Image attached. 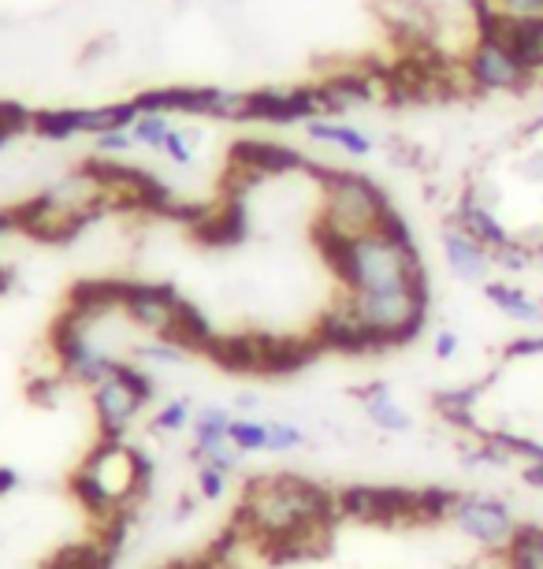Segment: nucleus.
I'll return each mask as SVG.
<instances>
[{
    "mask_svg": "<svg viewBox=\"0 0 543 569\" xmlns=\"http://www.w3.org/2000/svg\"><path fill=\"white\" fill-rule=\"evenodd\" d=\"M316 246L343 279L346 295H406L429 291V268L421 261L418 242H395L391 234L372 231L361 239L316 228Z\"/></svg>",
    "mask_w": 543,
    "mask_h": 569,
    "instance_id": "obj_1",
    "label": "nucleus"
},
{
    "mask_svg": "<svg viewBox=\"0 0 543 569\" xmlns=\"http://www.w3.org/2000/svg\"><path fill=\"white\" fill-rule=\"evenodd\" d=\"M335 510V496H328L321 485L294 477V472H275V477H261L247 488L239 518L261 540L283 547V551H298L309 536H316L332 521Z\"/></svg>",
    "mask_w": 543,
    "mask_h": 569,
    "instance_id": "obj_2",
    "label": "nucleus"
},
{
    "mask_svg": "<svg viewBox=\"0 0 543 569\" xmlns=\"http://www.w3.org/2000/svg\"><path fill=\"white\" fill-rule=\"evenodd\" d=\"M309 176L321 179L324 187V212L316 220V228L339 234V239H361V234L380 231L383 217L391 209V198L383 194L376 179L361 176V171L346 168H328V164H309Z\"/></svg>",
    "mask_w": 543,
    "mask_h": 569,
    "instance_id": "obj_3",
    "label": "nucleus"
},
{
    "mask_svg": "<svg viewBox=\"0 0 543 569\" xmlns=\"http://www.w3.org/2000/svg\"><path fill=\"white\" fill-rule=\"evenodd\" d=\"M465 82L476 93H525L536 82V71L525 68L503 41L476 38L470 57H465Z\"/></svg>",
    "mask_w": 543,
    "mask_h": 569,
    "instance_id": "obj_4",
    "label": "nucleus"
},
{
    "mask_svg": "<svg viewBox=\"0 0 543 569\" xmlns=\"http://www.w3.org/2000/svg\"><path fill=\"white\" fill-rule=\"evenodd\" d=\"M446 518L484 547H506L517 532L514 510L495 496H454L451 507H446Z\"/></svg>",
    "mask_w": 543,
    "mask_h": 569,
    "instance_id": "obj_5",
    "label": "nucleus"
},
{
    "mask_svg": "<svg viewBox=\"0 0 543 569\" xmlns=\"http://www.w3.org/2000/svg\"><path fill=\"white\" fill-rule=\"evenodd\" d=\"M376 16L402 52L435 49V8L429 0H376Z\"/></svg>",
    "mask_w": 543,
    "mask_h": 569,
    "instance_id": "obj_6",
    "label": "nucleus"
},
{
    "mask_svg": "<svg viewBox=\"0 0 543 569\" xmlns=\"http://www.w3.org/2000/svg\"><path fill=\"white\" fill-rule=\"evenodd\" d=\"M324 116V101L316 86H298V90H253L250 93V120L264 123H309Z\"/></svg>",
    "mask_w": 543,
    "mask_h": 569,
    "instance_id": "obj_7",
    "label": "nucleus"
},
{
    "mask_svg": "<svg viewBox=\"0 0 543 569\" xmlns=\"http://www.w3.org/2000/svg\"><path fill=\"white\" fill-rule=\"evenodd\" d=\"M179 306H183V295H179L172 283H138V279H131L127 298H123V313L131 317L134 325H142L145 331H153L157 339L168 336Z\"/></svg>",
    "mask_w": 543,
    "mask_h": 569,
    "instance_id": "obj_8",
    "label": "nucleus"
},
{
    "mask_svg": "<svg viewBox=\"0 0 543 569\" xmlns=\"http://www.w3.org/2000/svg\"><path fill=\"white\" fill-rule=\"evenodd\" d=\"M231 164L247 168L258 179H264V176H286V171H309L313 160H309L305 153H298V149H291V146H283V142L247 138V142L231 146Z\"/></svg>",
    "mask_w": 543,
    "mask_h": 569,
    "instance_id": "obj_9",
    "label": "nucleus"
},
{
    "mask_svg": "<svg viewBox=\"0 0 543 569\" xmlns=\"http://www.w3.org/2000/svg\"><path fill=\"white\" fill-rule=\"evenodd\" d=\"M440 246H443L446 268H451L462 283H487V276H492V268H495L492 250H487V246L476 242L473 234H465L454 220L443 228Z\"/></svg>",
    "mask_w": 543,
    "mask_h": 569,
    "instance_id": "obj_10",
    "label": "nucleus"
},
{
    "mask_svg": "<svg viewBox=\"0 0 543 569\" xmlns=\"http://www.w3.org/2000/svg\"><path fill=\"white\" fill-rule=\"evenodd\" d=\"M145 410V402L134 391H127L120 380H101L93 388V413H98V432L101 439H123L127 428L138 421V413Z\"/></svg>",
    "mask_w": 543,
    "mask_h": 569,
    "instance_id": "obj_11",
    "label": "nucleus"
},
{
    "mask_svg": "<svg viewBox=\"0 0 543 569\" xmlns=\"http://www.w3.org/2000/svg\"><path fill=\"white\" fill-rule=\"evenodd\" d=\"M454 223L462 228L465 234H473L476 242L487 246V250H499V246L514 242V234L503 228V220L495 217V206H487V201L476 194L473 187H465L462 194L454 201Z\"/></svg>",
    "mask_w": 543,
    "mask_h": 569,
    "instance_id": "obj_12",
    "label": "nucleus"
},
{
    "mask_svg": "<svg viewBox=\"0 0 543 569\" xmlns=\"http://www.w3.org/2000/svg\"><path fill=\"white\" fill-rule=\"evenodd\" d=\"M127 287H131V279H82V283L71 287L68 309H74V313L93 325V320L112 313V309H123Z\"/></svg>",
    "mask_w": 543,
    "mask_h": 569,
    "instance_id": "obj_13",
    "label": "nucleus"
},
{
    "mask_svg": "<svg viewBox=\"0 0 543 569\" xmlns=\"http://www.w3.org/2000/svg\"><path fill=\"white\" fill-rule=\"evenodd\" d=\"M250 223H247V206L242 201H223L220 209H205V217L194 223L198 242L205 246H239L247 239Z\"/></svg>",
    "mask_w": 543,
    "mask_h": 569,
    "instance_id": "obj_14",
    "label": "nucleus"
},
{
    "mask_svg": "<svg viewBox=\"0 0 543 569\" xmlns=\"http://www.w3.org/2000/svg\"><path fill=\"white\" fill-rule=\"evenodd\" d=\"M358 399H361V410H365V417H369V425L380 428V432L402 436V432H410V428H413V417L406 413V406H402L395 395H391V388L383 380L369 383V388L361 391Z\"/></svg>",
    "mask_w": 543,
    "mask_h": 569,
    "instance_id": "obj_15",
    "label": "nucleus"
},
{
    "mask_svg": "<svg viewBox=\"0 0 543 569\" xmlns=\"http://www.w3.org/2000/svg\"><path fill=\"white\" fill-rule=\"evenodd\" d=\"M481 291L487 302L503 317L514 320V325H543V302H536V298L529 291H521V287L503 283V279H487V283H481Z\"/></svg>",
    "mask_w": 543,
    "mask_h": 569,
    "instance_id": "obj_16",
    "label": "nucleus"
},
{
    "mask_svg": "<svg viewBox=\"0 0 543 569\" xmlns=\"http://www.w3.org/2000/svg\"><path fill=\"white\" fill-rule=\"evenodd\" d=\"M115 551L109 543H68L49 558L41 569H112Z\"/></svg>",
    "mask_w": 543,
    "mask_h": 569,
    "instance_id": "obj_17",
    "label": "nucleus"
},
{
    "mask_svg": "<svg viewBox=\"0 0 543 569\" xmlns=\"http://www.w3.org/2000/svg\"><path fill=\"white\" fill-rule=\"evenodd\" d=\"M305 134L313 142H324V146H339L346 149L350 157H369L372 153V138L361 134L358 127H346V123H328V120H309Z\"/></svg>",
    "mask_w": 543,
    "mask_h": 569,
    "instance_id": "obj_18",
    "label": "nucleus"
},
{
    "mask_svg": "<svg viewBox=\"0 0 543 569\" xmlns=\"http://www.w3.org/2000/svg\"><path fill=\"white\" fill-rule=\"evenodd\" d=\"M506 569H543V529L540 525H517L514 540L503 547Z\"/></svg>",
    "mask_w": 543,
    "mask_h": 569,
    "instance_id": "obj_19",
    "label": "nucleus"
},
{
    "mask_svg": "<svg viewBox=\"0 0 543 569\" xmlns=\"http://www.w3.org/2000/svg\"><path fill=\"white\" fill-rule=\"evenodd\" d=\"M138 104L120 101V104H101V109H82V131L87 134H109V131H131L138 120Z\"/></svg>",
    "mask_w": 543,
    "mask_h": 569,
    "instance_id": "obj_20",
    "label": "nucleus"
},
{
    "mask_svg": "<svg viewBox=\"0 0 543 569\" xmlns=\"http://www.w3.org/2000/svg\"><path fill=\"white\" fill-rule=\"evenodd\" d=\"M34 134L52 138V142L71 138V134H82V109H46V112H38Z\"/></svg>",
    "mask_w": 543,
    "mask_h": 569,
    "instance_id": "obj_21",
    "label": "nucleus"
},
{
    "mask_svg": "<svg viewBox=\"0 0 543 569\" xmlns=\"http://www.w3.org/2000/svg\"><path fill=\"white\" fill-rule=\"evenodd\" d=\"M109 380H120L123 388H127V391H134L145 406L157 399V380L142 369V365H134V361L112 358V361H109Z\"/></svg>",
    "mask_w": 543,
    "mask_h": 569,
    "instance_id": "obj_22",
    "label": "nucleus"
},
{
    "mask_svg": "<svg viewBox=\"0 0 543 569\" xmlns=\"http://www.w3.org/2000/svg\"><path fill=\"white\" fill-rule=\"evenodd\" d=\"M231 447L239 455H258V450H269V421H253V417H235L231 421Z\"/></svg>",
    "mask_w": 543,
    "mask_h": 569,
    "instance_id": "obj_23",
    "label": "nucleus"
},
{
    "mask_svg": "<svg viewBox=\"0 0 543 569\" xmlns=\"http://www.w3.org/2000/svg\"><path fill=\"white\" fill-rule=\"evenodd\" d=\"M131 134H134V142H138V146L161 149V146H164V138L172 134V123H168V116H164V112H142V116L134 120Z\"/></svg>",
    "mask_w": 543,
    "mask_h": 569,
    "instance_id": "obj_24",
    "label": "nucleus"
},
{
    "mask_svg": "<svg viewBox=\"0 0 543 569\" xmlns=\"http://www.w3.org/2000/svg\"><path fill=\"white\" fill-rule=\"evenodd\" d=\"M492 261L495 268H503V272H529L532 264H536V253H532V242H506V246H499V250L492 253Z\"/></svg>",
    "mask_w": 543,
    "mask_h": 569,
    "instance_id": "obj_25",
    "label": "nucleus"
},
{
    "mask_svg": "<svg viewBox=\"0 0 543 569\" xmlns=\"http://www.w3.org/2000/svg\"><path fill=\"white\" fill-rule=\"evenodd\" d=\"M305 443V432L291 421H269V450L272 455H291Z\"/></svg>",
    "mask_w": 543,
    "mask_h": 569,
    "instance_id": "obj_26",
    "label": "nucleus"
},
{
    "mask_svg": "<svg viewBox=\"0 0 543 569\" xmlns=\"http://www.w3.org/2000/svg\"><path fill=\"white\" fill-rule=\"evenodd\" d=\"M187 425H190V402H187V399L168 402L164 410L153 417V428H157V432H183Z\"/></svg>",
    "mask_w": 543,
    "mask_h": 569,
    "instance_id": "obj_27",
    "label": "nucleus"
},
{
    "mask_svg": "<svg viewBox=\"0 0 543 569\" xmlns=\"http://www.w3.org/2000/svg\"><path fill=\"white\" fill-rule=\"evenodd\" d=\"M198 491H201V499H209V502L223 499V491H228V472L217 466H198Z\"/></svg>",
    "mask_w": 543,
    "mask_h": 569,
    "instance_id": "obj_28",
    "label": "nucleus"
},
{
    "mask_svg": "<svg viewBox=\"0 0 543 569\" xmlns=\"http://www.w3.org/2000/svg\"><path fill=\"white\" fill-rule=\"evenodd\" d=\"M543 353V336H521L506 342V358H540Z\"/></svg>",
    "mask_w": 543,
    "mask_h": 569,
    "instance_id": "obj_29",
    "label": "nucleus"
},
{
    "mask_svg": "<svg viewBox=\"0 0 543 569\" xmlns=\"http://www.w3.org/2000/svg\"><path fill=\"white\" fill-rule=\"evenodd\" d=\"M134 146V134L131 131H109V134H98V149L101 153H127Z\"/></svg>",
    "mask_w": 543,
    "mask_h": 569,
    "instance_id": "obj_30",
    "label": "nucleus"
},
{
    "mask_svg": "<svg viewBox=\"0 0 543 569\" xmlns=\"http://www.w3.org/2000/svg\"><path fill=\"white\" fill-rule=\"evenodd\" d=\"M161 149H164L168 157L175 160V164H190V160H194V153H190V142H187V138L179 134V131H172V134H168Z\"/></svg>",
    "mask_w": 543,
    "mask_h": 569,
    "instance_id": "obj_31",
    "label": "nucleus"
},
{
    "mask_svg": "<svg viewBox=\"0 0 543 569\" xmlns=\"http://www.w3.org/2000/svg\"><path fill=\"white\" fill-rule=\"evenodd\" d=\"M432 353L440 361H451L454 353H457V336L451 328H443V331H435V342H432Z\"/></svg>",
    "mask_w": 543,
    "mask_h": 569,
    "instance_id": "obj_32",
    "label": "nucleus"
},
{
    "mask_svg": "<svg viewBox=\"0 0 543 569\" xmlns=\"http://www.w3.org/2000/svg\"><path fill=\"white\" fill-rule=\"evenodd\" d=\"M506 16H543V0H499Z\"/></svg>",
    "mask_w": 543,
    "mask_h": 569,
    "instance_id": "obj_33",
    "label": "nucleus"
},
{
    "mask_svg": "<svg viewBox=\"0 0 543 569\" xmlns=\"http://www.w3.org/2000/svg\"><path fill=\"white\" fill-rule=\"evenodd\" d=\"M12 231H19L16 209H0V239H4V234H12Z\"/></svg>",
    "mask_w": 543,
    "mask_h": 569,
    "instance_id": "obj_34",
    "label": "nucleus"
},
{
    "mask_svg": "<svg viewBox=\"0 0 543 569\" xmlns=\"http://www.w3.org/2000/svg\"><path fill=\"white\" fill-rule=\"evenodd\" d=\"M529 179H543V153H536V160H532V168H521Z\"/></svg>",
    "mask_w": 543,
    "mask_h": 569,
    "instance_id": "obj_35",
    "label": "nucleus"
},
{
    "mask_svg": "<svg viewBox=\"0 0 543 569\" xmlns=\"http://www.w3.org/2000/svg\"><path fill=\"white\" fill-rule=\"evenodd\" d=\"M532 253H536V268H543V242H532Z\"/></svg>",
    "mask_w": 543,
    "mask_h": 569,
    "instance_id": "obj_36",
    "label": "nucleus"
},
{
    "mask_svg": "<svg viewBox=\"0 0 543 569\" xmlns=\"http://www.w3.org/2000/svg\"><path fill=\"white\" fill-rule=\"evenodd\" d=\"M161 569H194V562H175V566H161Z\"/></svg>",
    "mask_w": 543,
    "mask_h": 569,
    "instance_id": "obj_37",
    "label": "nucleus"
},
{
    "mask_svg": "<svg viewBox=\"0 0 543 569\" xmlns=\"http://www.w3.org/2000/svg\"><path fill=\"white\" fill-rule=\"evenodd\" d=\"M540 116H543V98H540Z\"/></svg>",
    "mask_w": 543,
    "mask_h": 569,
    "instance_id": "obj_38",
    "label": "nucleus"
}]
</instances>
